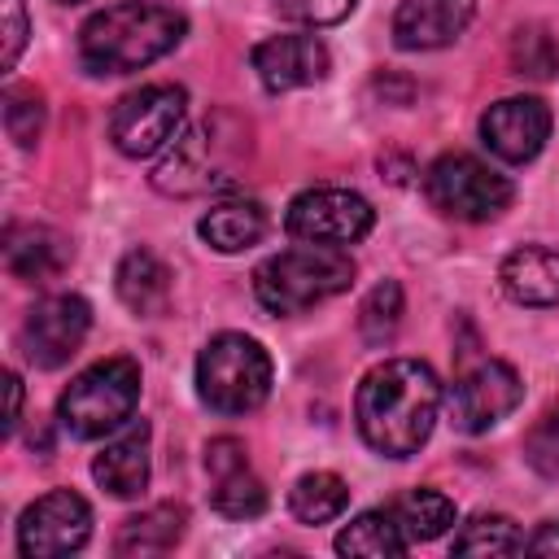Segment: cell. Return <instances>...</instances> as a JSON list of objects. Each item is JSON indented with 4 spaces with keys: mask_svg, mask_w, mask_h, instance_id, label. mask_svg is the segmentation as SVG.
Masks as SVG:
<instances>
[{
    "mask_svg": "<svg viewBox=\"0 0 559 559\" xmlns=\"http://www.w3.org/2000/svg\"><path fill=\"white\" fill-rule=\"evenodd\" d=\"M441 384L419 358H389L371 367L354 397V419L362 441L384 459H411L437 424Z\"/></svg>",
    "mask_w": 559,
    "mask_h": 559,
    "instance_id": "1",
    "label": "cell"
},
{
    "mask_svg": "<svg viewBox=\"0 0 559 559\" xmlns=\"http://www.w3.org/2000/svg\"><path fill=\"white\" fill-rule=\"evenodd\" d=\"M188 22L157 0H122L100 9L79 31V61L92 74H131L166 57L183 39Z\"/></svg>",
    "mask_w": 559,
    "mask_h": 559,
    "instance_id": "2",
    "label": "cell"
},
{
    "mask_svg": "<svg viewBox=\"0 0 559 559\" xmlns=\"http://www.w3.org/2000/svg\"><path fill=\"white\" fill-rule=\"evenodd\" d=\"M249 162V122L218 109L197 127L179 131L153 170V188L166 197H201L227 188Z\"/></svg>",
    "mask_w": 559,
    "mask_h": 559,
    "instance_id": "3",
    "label": "cell"
},
{
    "mask_svg": "<svg viewBox=\"0 0 559 559\" xmlns=\"http://www.w3.org/2000/svg\"><path fill=\"white\" fill-rule=\"evenodd\" d=\"M354 280V262L341 249L328 245H301L266 258L253 271V293L271 314H301L336 293H345Z\"/></svg>",
    "mask_w": 559,
    "mask_h": 559,
    "instance_id": "4",
    "label": "cell"
},
{
    "mask_svg": "<svg viewBox=\"0 0 559 559\" xmlns=\"http://www.w3.org/2000/svg\"><path fill=\"white\" fill-rule=\"evenodd\" d=\"M197 393L218 415L258 411L271 393V354L245 332H218L197 358Z\"/></svg>",
    "mask_w": 559,
    "mask_h": 559,
    "instance_id": "5",
    "label": "cell"
},
{
    "mask_svg": "<svg viewBox=\"0 0 559 559\" xmlns=\"http://www.w3.org/2000/svg\"><path fill=\"white\" fill-rule=\"evenodd\" d=\"M135 402H140V367L131 358H100L70 380V389L57 402V415L70 437L92 441L118 432L135 415Z\"/></svg>",
    "mask_w": 559,
    "mask_h": 559,
    "instance_id": "6",
    "label": "cell"
},
{
    "mask_svg": "<svg viewBox=\"0 0 559 559\" xmlns=\"http://www.w3.org/2000/svg\"><path fill=\"white\" fill-rule=\"evenodd\" d=\"M424 197L445 218L489 223L511 205V179L472 153H441L424 175Z\"/></svg>",
    "mask_w": 559,
    "mask_h": 559,
    "instance_id": "7",
    "label": "cell"
},
{
    "mask_svg": "<svg viewBox=\"0 0 559 559\" xmlns=\"http://www.w3.org/2000/svg\"><path fill=\"white\" fill-rule=\"evenodd\" d=\"M183 109L188 92L175 83H148L140 92H127L109 114V140L127 157H153L179 135Z\"/></svg>",
    "mask_w": 559,
    "mask_h": 559,
    "instance_id": "8",
    "label": "cell"
},
{
    "mask_svg": "<svg viewBox=\"0 0 559 559\" xmlns=\"http://www.w3.org/2000/svg\"><path fill=\"white\" fill-rule=\"evenodd\" d=\"M376 223V210L367 197L349 192V188H310L301 197H293L284 227L293 240L301 245H328V249H345L354 240H362Z\"/></svg>",
    "mask_w": 559,
    "mask_h": 559,
    "instance_id": "9",
    "label": "cell"
},
{
    "mask_svg": "<svg viewBox=\"0 0 559 559\" xmlns=\"http://www.w3.org/2000/svg\"><path fill=\"white\" fill-rule=\"evenodd\" d=\"M87 533H92V507L70 489H52L22 511L17 550L26 559H61L74 555L87 542Z\"/></svg>",
    "mask_w": 559,
    "mask_h": 559,
    "instance_id": "10",
    "label": "cell"
},
{
    "mask_svg": "<svg viewBox=\"0 0 559 559\" xmlns=\"http://www.w3.org/2000/svg\"><path fill=\"white\" fill-rule=\"evenodd\" d=\"M92 328V306L79 297V293H57V297H44L26 310L22 319V349L35 367L52 371L61 362H70L83 345Z\"/></svg>",
    "mask_w": 559,
    "mask_h": 559,
    "instance_id": "11",
    "label": "cell"
},
{
    "mask_svg": "<svg viewBox=\"0 0 559 559\" xmlns=\"http://www.w3.org/2000/svg\"><path fill=\"white\" fill-rule=\"evenodd\" d=\"M524 397V384L515 376L511 362H498V358H480L476 367H467L454 389H450V415H454V428L463 432H485L493 428L498 419H507Z\"/></svg>",
    "mask_w": 559,
    "mask_h": 559,
    "instance_id": "12",
    "label": "cell"
},
{
    "mask_svg": "<svg viewBox=\"0 0 559 559\" xmlns=\"http://www.w3.org/2000/svg\"><path fill=\"white\" fill-rule=\"evenodd\" d=\"M205 472H210V502L227 520H253L266 511V485L249 467L245 441L214 437L205 445Z\"/></svg>",
    "mask_w": 559,
    "mask_h": 559,
    "instance_id": "13",
    "label": "cell"
},
{
    "mask_svg": "<svg viewBox=\"0 0 559 559\" xmlns=\"http://www.w3.org/2000/svg\"><path fill=\"white\" fill-rule=\"evenodd\" d=\"M480 135L502 162H533L550 135V109L537 96H507L485 109Z\"/></svg>",
    "mask_w": 559,
    "mask_h": 559,
    "instance_id": "14",
    "label": "cell"
},
{
    "mask_svg": "<svg viewBox=\"0 0 559 559\" xmlns=\"http://www.w3.org/2000/svg\"><path fill=\"white\" fill-rule=\"evenodd\" d=\"M328 66L332 57L314 35H271L253 48V70L266 92H293V87L319 83Z\"/></svg>",
    "mask_w": 559,
    "mask_h": 559,
    "instance_id": "15",
    "label": "cell"
},
{
    "mask_svg": "<svg viewBox=\"0 0 559 559\" xmlns=\"http://www.w3.org/2000/svg\"><path fill=\"white\" fill-rule=\"evenodd\" d=\"M476 13V0H402L393 13V39L406 52L454 44Z\"/></svg>",
    "mask_w": 559,
    "mask_h": 559,
    "instance_id": "16",
    "label": "cell"
},
{
    "mask_svg": "<svg viewBox=\"0 0 559 559\" xmlns=\"http://www.w3.org/2000/svg\"><path fill=\"white\" fill-rule=\"evenodd\" d=\"M4 262L26 284H52L70 266V240L48 223H13L4 231Z\"/></svg>",
    "mask_w": 559,
    "mask_h": 559,
    "instance_id": "17",
    "label": "cell"
},
{
    "mask_svg": "<svg viewBox=\"0 0 559 559\" xmlns=\"http://www.w3.org/2000/svg\"><path fill=\"white\" fill-rule=\"evenodd\" d=\"M92 476L114 498H140L148 485V424H131L92 459Z\"/></svg>",
    "mask_w": 559,
    "mask_h": 559,
    "instance_id": "18",
    "label": "cell"
},
{
    "mask_svg": "<svg viewBox=\"0 0 559 559\" xmlns=\"http://www.w3.org/2000/svg\"><path fill=\"white\" fill-rule=\"evenodd\" d=\"M502 293L520 306H555L559 301V253L542 245H524L502 258Z\"/></svg>",
    "mask_w": 559,
    "mask_h": 559,
    "instance_id": "19",
    "label": "cell"
},
{
    "mask_svg": "<svg viewBox=\"0 0 559 559\" xmlns=\"http://www.w3.org/2000/svg\"><path fill=\"white\" fill-rule=\"evenodd\" d=\"M201 240L218 253H240L249 245H258L266 236V210L253 201V197H231V201H218L201 214Z\"/></svg>",
    "mask_w": 559,
    "mask_h": 559,
    "instance_id": "20",
    "label": "cell"
},
{
    "mask_svg": "<svg viewBox=\"0 0 559 559\" xmlns=\"http://www.w3.org/2000/svg\"><path fill=\"white\" fill-rule=\"evenodd\" d=\"M114 288H118V297H122V306L131 314H162L166 301H170V271H166V262L157 253L131 249L118 262Z\"/></svg>",
    "mask_w": 559,
    "mask_h": 559,
    "instance_id": "21",
    "label": "cell"
},
{
    "mask_svg": "<svg viewBox=\"0 0 559 559\" xmlns=\"http://www.w3.org/2000/svg\"><path fill=\"white\" fill-rule=\"evenodd\" d=\"M183 524H188V511L179 502H157L140 515H131L118 537H114V550L127 555V559H148V555H166L175 550V542L183 537Z\"/></svg>",
    "mask_w": 559,
    "mask_h": 559,
    "instance_id": "22",
    "label": "cell"
},
{
    "mask_svg": "<svg viewBox=\"0 0 559 559\" xmlns=\"http://www.w3.org/2000/svg\"><path fill=\"white\" fill-rule=\"evenodd\" d=\"M406 546H411V537L402 533L393 507H389V511H362V515H354V520L336 533V550H341V555L384 559V555H402Z\"/></svg>",
    "mask_w": 559,
    "mask_h": 559,
    "instance_id": "23",
    "label": "cell"
},
{
    "mask_svg": "<svg viewBox=\"0 0 559 559\" xmlns=\"http://www.w3.org/2000/svg\"><path fill=\"white\" fill-rule=\"evenodd\" d=\"M288 507H293V515L301 524H328L349 507V489H345V480L336 472H306L293 485Z\"/></svg>",
    "mask_w": 559,
    "mask_h": 559,
    "instance_id": "24",
    "label": "cell"
},
{
    "mask_svg": "<svg viewBox=\"0 0 559 559\" xmlns=\"http://www.w3.org/2000/svg\"><path fill=\"white\" fill-rule=\"evenodd\" d=\"M393 515H397V524H402V533L411 542H432V537H441L454 524V502L441 489H428L424 485V489L402 493L393 502Z\"/></svg>",
    "mask_w": 559,
    "mask_h": 559,
    "instance_id": "25",
    "label": "cell"
},
{
    "mask_svg": "<svg viewBox=\"0 0 559 559\" xmlns=\"http://www.w3.org/2000/svg\"><path fill=\"white\" fill-rule=\"evenodd\" d=\"M515 550H524V537L507 515H476L454 537V555H515Z\"/></svg>",
    "mask_w": 559,
    "mask_h": 559,
    "instance_id": "26",
    "label": "cell"
},
{
    "mask_svg": "<svg viewBox=\"0 0 559 559\" xmlns=\"http://www.w3.org/2000/svg\"><path fill=\"white\" fill-rule=\"evenodd\" d=\"M511 70L524 79H555L559 74V44L546 26H520L511 39Z\"/></svg>",
    "mask_w": 559,
    "mask_h": 559,
    "instance_id": "27",
    "label": "cell"
},
{
    "mask_svg": "<svg viewBox=\"0 0 559 559\" xmlns=\"http://www.w3.org/2000/svg\"><path fill=\"white\" fill-rule=\"evenodd\" d=\"M397 323H402V288L393 280H384V284H376L367 293V301L358 310V332L371 345H380V341H389L397 332Z\"/></svg>",
    "mask_w": 559,
    "mask_h": 559,
    "instance_id": "28",
    "label": "cell"
},
{
    "mask_svg": "<svg viewBox=\"0 0 559 559\" xmlns=\"http://www.w3.org/2000/svg\"><path fill=\"white\" fill-rule=\"evenodd\" d=\"M4 127H9V140L31 148L44 131V96L35 87H9L4 92Z\"/></svg>",
    "mask_w": 559,
    "mask_h": 559,
    "instance_id": "29",
    "label": "cell"
},
{
    "mask_svg": "<svg viewBox=\"0 0 559 559\" xmlns=\"http://www.w3.org/2000/svg\"><path fill=\"white\" fill-rule=\"evenodd\" d=\"M524 459L537 476H559V406H550L524 432Z\"/></svg>",
    "mask_w": 559,
    "mask_h": 559,
    "instance_id": "30",
    "label": "cell"
},
{
    "mask_svg": "<svg viewBox=\"0 0 559 559\" xmlns=\"http://www.w3.org/2000/svg\"><path fill=\"white\" fill-rule=\"evenodd\" d=\"M354 4L358 0H275V9L288 22H301V26H332V22L349 17Z\"/></svg>",
    "mask_w": 559,
    "mask_h": 559,
    "instance_id": "31",
    "label": "cell"
},
{
    "mask_svg": "<svg viewBox=\"0 0 559 559\" xmlns=\"http://www.w3.org/2000/svg\"><path fill=\"white\" fill-rule=\"evenodd\" d=\"M0 13H4V70H13V61L26 44V9H22V0H0Z\"/></svg>",
    "mask_w": 559,
    "mask_h": 559,
    "instance_id": "32",
    "label": "cell"
},
{
    "mask_svg": "<svg viewBox=\"0 0 559 559\" xmlns=\"http://www.w3.org/2000/svg\"><path fill=\"white\" fill-rule=\"evenodd\" d=\"M528 555H559V524H542L528 542H524Z\"/></svg>",
    "mask_w": 559,
    "mask_h": 559,
    "instance_id": "33",
    "label": "cell"
},
{
    "mask_svg": "<svg viewBox=\"0 0 559 559\" xmlns=\"http://www.w3.org/2000/svg\"><path fill=\"white\" fill-rule=\"evenodd\" d=\"M4 384H9V419H4V424L13 428V424H17V415H22V380L9 371V376H4Z\"/></svg>",
    "mask_w": 559,
    "mask_h": 559,
    "instance_id": "34",
    "label": "cell"
},
{
    "mask_svg": "<svg viewBox=\"0 0 559 559\" xmlns=\"http://www.w3.org/2000/svg\"><path fill=\"white\" fill-rule=\"evenodd\" d=\"M61 4H79V0H61Z\"/></svg>",
    "mask_w": 559,
    "mask_h": 559,
    "instance_id": "35",
    "label": "cell"
}]
</instances>
